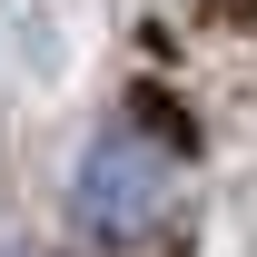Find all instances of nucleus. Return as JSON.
Returning a JSON list of instances; mask_svg holds the SVG:
<instances>
[{"label": "nucleus", "mask_w": 257, "mask_h": 257, "mask_svg": "<svg viewBox=\"0 0 257 257\" xmlns=\"http://www.w3.org/2000/svg\"><path fill=\"white\" fill-rule=\"evenodd\" d=\"M0 257H30V247H0Z\"/></svg>", "instance_id": "nucleus-2"}, {"label": "nucleus", "mask_w": 257, "mask_h": 257, "mask_svg": "<svg viewBox=\"0 0 257 257\" xmlns=\"http://www.w3.org/2000/svg\"><path fill=\"white\" fill-rule=\"evenodd\" d=\"M188 188H198V168H188L178 119L109 109L60 178V218L89 257H159L178 237V218H188Z\"/></svg>", "instance_id": "nucleus-1"}]
</instances>
